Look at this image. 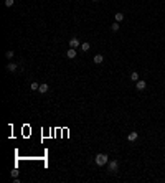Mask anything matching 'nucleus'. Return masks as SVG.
Masks as SVG:
<instances>
[{"mask_svg":"<svg viewBox=\"0 0 165 183\" xmlns=\"http://www.w3.org/2000/svg\"><path fill=\"white\" fill-rule=\"evenodd\" d=\"M94 162H96V165L103 167V165H107V162H109V157H107L106 153H97L96 158H94Z\"/></svg>","mask_w":165,"mask_h":183,"instance_id":"obj_1","label":"nucleus"},{"mask_svg":"<svg viewBox=\"0 0 165 183\" xmlns=\"http://www.w3.org/2000/svg\"><path fill=\"white\" fill-rule=\"evenodd\" d=\"M117 167H119L117 160H109V162H107V170H109L111 173H114V172H117Z\"/></svg>","mask_w":165,"mask_h":183,"instance_id":"obj_2","label":"nucleus"},{"mask_svg":"<svg viewBox=\"0 0 165 183\" xmlns=\"http://www.w3.org/2000/svg\"><path fill=\"white\" fill-rule=\"evenodd\" d=\"M78 46H81V41L78 40V38H71V40H69V48H78Z\"/></svg>","mask_w":165,"mask_h":183,"instance_id":"obj_3","label":"nucleus"},{"mask_svg":"<svg viewBox=\"0 0 165 183\" xmlns=\"http://www.w3.org/2000/svg\"><path fill=\"white\" fill-rule=\"evenodd\" d=\"M135 87H137V91H144V89L147 87V83H145L144 79H139L137 83H135Z\"/></svg>","mask_w":165,"mask_h":183,"instance_id":"obj_4","label":"nucleus"},{"mask_svg":"<svg viewBox=\"0 0 165 183\" xmlns=\"http://www.w3.org/2000/svg\"><path fill=\"white\" fill-rule=\"evenodd\" d=\"M137 137H139L137 132H131V134L127 135V140H129V142H135V140H137Z\"/></svg>","mask_w":165,"mask_h":183,"instance_id":"obj_5","label":"nucleus"},{"mask_svg":"<svg viewBox=\"0 0 165 183\" xmlns=\"http://www.w3.org/2000/svg\"><path fill=\"white\" fill-rule=\"evenodd\" d=\"M66 56H68L69 59H73V58H76V50L74 48H69L68 51H66Z\"/></svg>","mask_w":165,"mask_h":183,"instance_id":"obj_6","label":"nucleus"},{"mask_svg":"<svg viewBox=\"0 0 165 183\" xmlns=\"http://www.w3.org/2000/svg\"><path fill=\"white\" fill-rule=\"evenodd\" d=\"M17 66H18V64H15V63H8V64H7V71L13 73V71L17 69Z\"/></svg>","mask_w":165,"mask_h":183,"instance_id":"obj_7","label":"nucleus"},{"mask_svg":"<svg viewBox=\"0 0 165 183\" xmlns=\"http://www.w3.org/2000/svg\"><path fill=\"white\" fill-rule=\"evenodd\" d=\"M103 61H104V56L103 55H96V56H94V63H96V64H101Z\"/></svg>","mask_w":165,"mask_h":183,"instance_id":"obj_8","label":"nucleus"},{"mask_svg":"<svg viewBox=\"0 0 165 183\" xmlns=\"http://www.w3.org/2000/svg\"><path fill=\"white\" fill-rule=\"evenodd\" d=\"M46 91H48V84H40V87H38V93L45 94Z\"/></svg>","mask_w":165,"mask_h":183,"instance_id":"obj_9","label":"nucleus"},{"mask_svg":"<svg viewBox=\"0 0 165 183\" xmlns=\"http://www.w3.org/2000/svg\"><path fill=\"white\" fill-rule=\"evenodd\" d=\"M131 81H134V83H137V81H139V74H137V73H131Z\"/></svg>","mask_w":165,"mask_h":183,"instance_id":"obj_10","label":"nucleus"},{"mask_svg":"<svg viewBox=\"0 0 165 183\" xmlns=\"http://www.w3.org/2000/svg\"><path fill=\"white\" fill-rule=\"evenodd\" d=\"M119 28H121V27H119V22H114V23L111 25V30H112V31H117Z\"/></svg>","mask_w":165,"mask_h":183,"instance_id":"obj_11","label":"nucleus"},{"mask_svg":"<svg viewBox=\"0 0 165 183\" xmlns=\"http://www.w3.org/2000/svg\"><path fill=\"white\" fill-rule=\"evenodd\" d=\"M124 20V13H116V22H122Z\"/></svg>","mask_w":165,"mask_h":183,"instance_id":"obj_12","label":"nucleus"},{"mask_svg":"<svg viewBox=\"0 0 165 183\" xmlns=\"http://www.w3.org/2000/svg\"><path fill=\"white\" fill-rule=\"evenodd\" d=\"M81 50H83V51H87V50H89V43H87V41L81 43Z\"/></svg>","mask_w":165,"mask_h":183,"instance_id":"obj_13","label":"nucleus"},{"mask_svg":"<svg viewBox=\"0 0 165 183\" xmlns=\"http://www.w3.org/2000/svg\"><path fill=\"white\" fill-rule=\"evenodd\" d=\"M13 55H15V53H13V51H7V53H5L7 59H12V58H13Z\"/></svg>","mask_w":165,"mask_h":183,"instance_id":"obj_14","label":"nucleus"},{"mask_svg":"<svg viewBox=\"0 0 165 183\" xmlns=\"http://www.w3.org/2000/svg\"><path fill=\"white\" fill-rule=\"evenodd\" d=\"M30 87H31L33 91H36L38 87H40V84H38V83H31V86H30Z\"/></svg>","mask_w":165,"mask_h":183,"instance_id":"obj_15","label":"nucleus"},{"mask_svg":"<svg viewBox=\"0 0 165 183\" xmlns=\"http://www.w3.org/2000/svg\"><path fill=\"white\" fill-rule=\"evenodd\" d=\"M15 0H5V7H12Z\"/></svg>","mask_w":165,"mask_h":183,"instance_id":"obj_16","label":"nucleus"},{"mask_svg":"<svg viewBox=\"0 0 165 183\" xmlns=\"http://www.w3.org/2000/svg\"><path fill=\"white\" fill-rule=\"evenodd\" d=\"M12 177H13V178H17V177H18V172L13 170V172H12Z\"/></svg>","mask_w":165,"mask_h":183,"instance_id":"obj_17","label":"nucleus"},{"mask_svg":"<svg viewBox=\"0 0 165 183\" xmlns=\"http://www.w3.org/2000/svg\"><path fill=\"white\" fill-rule=\"evenodd\" d=\"M93 2H99V0H93Z\"/></svg>","mask_w":165,"mask_h":183,"instance_id":"obj_18","label":"nucleus"},{"mask_svg":"<svg viewBox=\"0 0 165 183\" xmlns=\"http://www.w3.org/2000/svg\"><path fill=\"white\" fill-rule=\"evenodd\" d=\"M163 180H165V178H163Z\"/></svg>","mask_w":165,"mask_h":183,"instance_id":"obj_19","label":"nucleus"}]
</instances>
